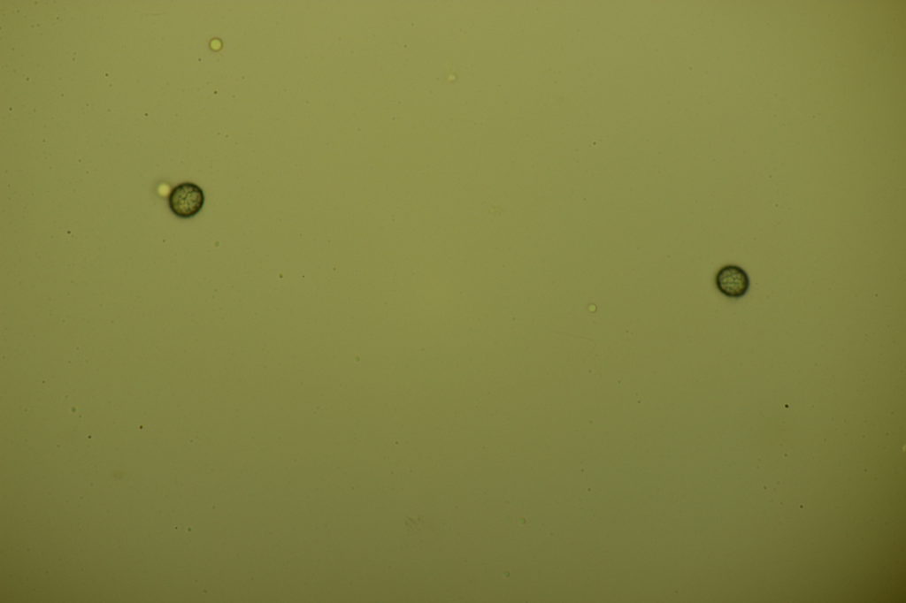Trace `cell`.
<instances>
[{"label": "cell", "mask_w": 906, "mask_h": 603, "mask_svg": "<svg viewBox=\"0 0 906 603\" xmlns=\"http://www.w3.org/2000/svg\"><path fill=\"white\" fill-rule=\"evenodd\" d=\"M171 211L181 218L196 216L204 203L203 189L195 183L184 182L174 187L168 197Z\"/></svg>", "instance_id": "6da1fadb"}, {"label": "cell", "mask_w": 906, "mask_h": 603, "mask_svg": "<svg viewBox=\"0 0 906 603\" xmlns=\"http://www.w3.org/2000/svg\"><path fill=\"white\" fill-rule=\"evenodd\" d=\"M717 289L728 298L744 296L750 285L747 272L740 266L727 264L721 267L715 276Z\"/></svg>", "instance_id": "7a4b0ae2"}]
</instances>
